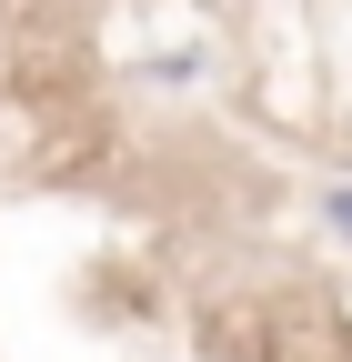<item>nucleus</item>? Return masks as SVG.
<instances>
[{
    "label": "nucleus",
    "instance_id": "1",
    "mask_svg": "<svg viewBox=\"0 0 352 362\" xmlns=\"http://www.w3.org/2000/svg\"><path fill=\"white\" fill-rule=\"evenodd\" d=\"M332 221H342V242H352V192H332Z\"/></svg>",
    "mask_w": 352,
    "mask_h": 362
}]
</instances>
